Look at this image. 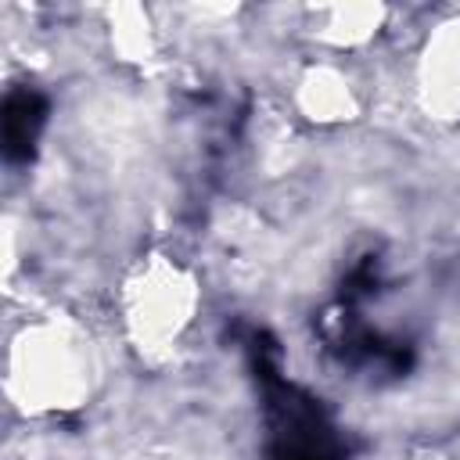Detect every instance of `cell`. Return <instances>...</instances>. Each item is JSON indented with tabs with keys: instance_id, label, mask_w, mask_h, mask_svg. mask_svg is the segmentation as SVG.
<instances>
[{
	"instance_id": "obj_1",
	"label": "cell",
	"mask_w": 460,
	"mask_h": 460,
	"mask_svg": "<svg viewBox=\"0 0 460 460\" xmlns=\"http://www.w3.org/2000/svg\"><path fill=\"white\" fill-rule=\"evenodd\" d=\"M273 410V460H338L331 435L309 399L295 395L288 385H277L270 395Z\"/></svg>"
},
{
	"instance_id": "obj_2",
	"label": "cell",
	"mask_w": 460,
	"mask_h": 460,
	"mask_svg": "<svg viewBox=\"0 0 460 460\" xmlns=\"http://www.w3.org/2000/svg\"><path fill=\"white\" fill-rule=\"evenodd\" d=\"M47 122V101L32 90H18L4 104V147L7 158H29Z\"/></svg>"
}]
</instances>
